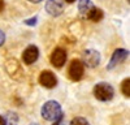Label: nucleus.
Listing matches in <instances>:
<instances>
[{"mask_svg": "<svg viewBox=\"0 0 130 125\" xmlns=\"http://www.w3.org/2000/svg\"><path fill=\"white\" fill-rule=\"evenodd\" d=\"M50 60H51V64L55 68H61L65 64V61H67V51L61 47L55 48L52 51Z\"/></svg>", "mask_w": 130, "mask_h": 125, "instance_id": "obj_5", "label": "nucleus"}, {"mask_svg": "<svg viewBox=\"0 0 130 125\" xmlns=\"http://www.w3.org/2000/svg\"><path fill=\"white\" fill-rule=\"evenodd\" d=\"M62 111H61V106L56 102V100H48L43 104L42 107V116L44 120L48 121H53L59 120L62 116Z\"/></svg>", "mask_w": 130, "mask_h": 125, "instance_id": "obj_1", "label": "nucleus"}, {"mask_svg": "<svg viewBox=\"0 0 130 125\" xmlns=\"http://www.w3.org/2000/svg\"><path fill=\"white\" fill-rule=\"evenodd\" d=\"M29 2H31V3H35V4H38V3L43 2V0H29Z\"/></svg>", "mask_w": 130, "mask_h": 125, "instance_id": "obj_19", "label": "nucleus"}, {"mask_svg": "<svg viewBox=\"0 0 130 125\" xmlns=\"http://www.w3.org/2000/svg\"><path fill=\"white\" fill-rule=\"evenodd\" d=\"M70 125H90V124L85 117H74L72 120Z\"/></svg>", "mask_w": 130, "mask_h": 125, "instance_id": "obj_14", "label": "nucleus"}, {"mask_svg": "<svg viewBox=\"0 0 130 125\" xmlns=\"http://www.w3.org/2000/svg\"><path fill=\"white\" fill-rule=\"evenodd\" d=\"M104 17V13H103V10L100 8H92L90 12L87 13V18L91 20L92 22H99V21H102Z\"/></svg>", "mask_w": 130, "mask_h": 125, "instance_id": "obj_11", "label": "nucleus"}, {"mask_svg": "<svg viewBox=\"0 0 130 125\" xmlns=\"http://www.w3.org/2000/svg\"><path fill=\"white\" fill-rule=\"evenodd\" d=\"M64 2H67V3H74L75 0H64Z\"/></svg>", "mask_w": 130, "mask_h": 125, "instance_id": "obj_20", "label": "nucleus"}, {"mask_svg": "<svg viewBox=\"0 0 130 125\" xmlns=\"http://www.w3.org/2000/svg\"><path fill=\"white\" fill-rule=\"evenodd\" d=\"M37 21H38L37 17H31V18H29V20H25L24 24H25V25H29V26H34V25L37 24Z\"/></svg>", "mask_w": 130, "mask_h": 125, "instance_id": "obj_15", "label": "nucleus"}, {"mask_svg": "<svg viewBox=\"0 0 130 125\" xmlns=\"http://www.w3.org/2000/svg\"><path fill=\"white\" fill-rule=\"evenodd\" d=\"M46 10L48 14L53 17L60 16L64 12V0H47Z\"/></svg>", "mask_w": 130, "mask_h": 125, "instance_id": "obj_8", "label": "nucleus"}, {"mask_svg": "<svg viewBox=\"0 0 130 125\" xmlns=\"http://www.w3.org/2000/svg\"><path fill=\"white\" fill-rule=\"evenodd\" d=\"M4 7H5V3H4V0H0V12H3Z\"/></svg>", "mask_w": 130, "mask_h": 125, "instance_id": "obj_17", "label": "nucleus"}, {"mask_svg": "<svg viewBox=\"0 0 130 125\" xmlns=\"http://www.w3.org/2000/svg\"><path fill=\"white\" fill-rule=\"evenodd\" d=\"M113 95H115V90L109 83L100 82L98 85H95V87H94V97L100 102L111 100L113 98Z\"/></svg>", "mask_w": 130, "mask_h": 125, "instance_id": "obj_2", "label": "nucleus"}, {"mask_svg": "<svg viewBox=\"0 0 130 125\" xmlns=\"http://www.w3.org/2000/svg\"><path fill=\"white\" fill-rule=\"evenodd\" d=\"M69 77L70 80L73 81H79L82 77H83V73H85V67L82 64V61L81 60H73L70 63V65H69Z\"/></svg>", "mask_w": 130, "mask_h": 125, "instance_id": "obj_4", "label": "nucleus"}, {"mask_svg": "<svg viewBox=\"0 0 130 125\" xmlns=\"http://www.w3.org/2000/svg\"><path fill=\"white\" fill-rule=\"evenodd\" d=\"M0 125H7V120L3 116H0Z\"/></svg>", "mask_w": 130, "mask_h": 125, "instance_id": "obj_18", "label": "nucleus"}, {"mask_svg": "<svg viewBox=\"0 0 130 125\" xmlns=\"http://www.w3.org/2000/svg\"><path fill=\"white\" fill-rule=\"evenodd\" d=\"M39 57V50L37 46H29L26 47V50L24 51L22 54V61L25 63V64L30 65L32 64V63H35Z\"/></svg>", "mask_w": 130, "mask_h": 125, "instance_id": "obj_10", "label": "nucleus"}, {"mask_svg": "<svg viewBox=\"0 0 130 125\" xmlns=\"http://www.w3.org/2000/svg\"><path fill=\"white\" fill-rule=\"evenodd\" d=\"M4 42H5V34L3 33L2 30H0V47L4 44Z\"/></svg>", "mask_w": 130, "mask_h": 125, "instance_id": "obj_16", "label": "nucleus"}, {"mask_svg": "<svg viewBox=\"0 0 130 125\" xmlns=\"http://www.w3.org/2000/svg\"><path fill=\"white\" fill-rule=\"evenodd\" d=\"M121 90H122V94L125 97H130V80L126 78L122 81V85H121Z\"/></svg>", "mask_w": 130, "mask_h": 125, "instance_id": "obj_13", "label": "nucleus"}, {"mask_svg": "<svg viewBox=\"0 0 130 125\" xmlns=\"http://www.w3.org/2000/svg\"><path fill=\"white\" fill-rule=\"evenodd\" d=\"M39 82L42 86L47 89H52L57 85V78L51 70H43L39 74Z\"/></svg>", "mask_w": 130, "mask_h": 125, "instance_id": "obj_9", "label": "nucleus"}, {"mask_svg": "<svg viewBox=\"0 0 130 125\" xmlns=\"http://www.w3.org/2000/svg\"><path fill=\"white\" fill-rule=\"evenodd\" d=\"M5 70L9 74V77L13 78L14 81H21L24 77V70L16 59H9L5 63Z\"/></svg>", "mask_w": 130, "mask_h": 125, "instance_id": "obj_3", "label": "nucleus"}, {"mask_svg": "<svg viewBox=\"0 0 130 125\" xmlns=\"http://www.w3.org/2000/svg\"><path fill=\"white\" fill-rule=\"evenodd\" d=\"M100 63V54L96 50H86L83 52V63L82 64H86L90 68H95L99 65Z\"/></svg>", "mask_w": 130, "mask_h": 125, "instance_id": "obj_6", "label": "nucleus"}, {"mask_svg": "<svg viewBox=\"0 0 130 125\" xmlns=\"http://www.w3.org/2000/svg\"><path fill=\"white\" fill-rule=\"evenodd\" d=\"M94 8V4L91 0H79L78 3V10L82 14H87L90 10Z\"/></svg>", "mask_w": 130, "mask_h": 125, "instance_id": "obj_12", "label": "nucleus"}, {"mask_svg": "<svg viewBox=\"0 0 130 125\" xmlns=\"http://www.w3.org/2000/svg\"><path fill=\"white\" fill-rule=\"evenodd\" d=\"M127 56H129V51H127V50H125V48H117V50L113 52V55H112L109 63H108L107 69H113V68L117 67L118 64H121L124 60H126Z\"/></svg>", "mask_w": 130, "mask_h": 125, "instance_id": "obj_7", "label": "nucleus"}]
</instances>
